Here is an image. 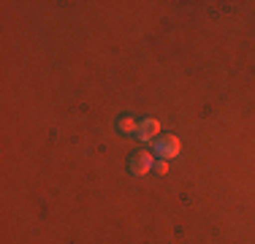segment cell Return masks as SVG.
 Here are the masks:
<instances>
[{"label": "cell", "mask_w": 255, "mask_h": 244, "mask_svg": "<svg viewBox=\"0 0 255 244\" xmlns=\"http://www.w3.org/2000/svg\"><path fill=\"white\" fill-rule=\"evenodd\" d=\"M182 152V141L177 136H157L155 138V157H160V160H171V157H177Z\"/></svg>", "instance_id": "obj_1"}, {"label": "cell", "mask_w": 255, "mask_h": 244, "mask_svg": "<svg viewBox=\"0 0 255 244\" xmlns=\"http://www.w3.org/2000/svg\"><path fill=\"white\" fill-rule=\"evenodd\" d=\"M136 136L141 138V141H155V138L160 136V122H157V120H144V122H138Z\"/></svg>", "instance_id": "obj_3"}, {"label": "cell", "mask_w": 255, "mask_h": 244, "mask_svg": "<svg viewBox=\"0 0 255 244\" xmlns=\"http://www.w3.org/2000/svg\"><path fill=\"white\" fill-rule=\"evenodd\" d=\"M155 171H157V174H168V160H160L155 166Z\"/></svg>", "instance_id": "obj_5"}, {"label": "cell", "mask_w": 255, "mask_h": 244, "mask_svg": "<svg viewBox=\"0 0 255 244\" xmlns=\"http://www.w3.org/2000/svg\"><path fill=\"white\" fill-rule=\"evenodd\" d=\"M120 130H123V133H136L138 130V122L133 117H123V120H120Z\"/></svg>", "instance_id": "obj_4"}, {"label": "cell", "mask_w": 255, "mask_h": 244, "mask_svg": "<svg viewBox=\"0 0 255 244\" xmlns=\"http://www.w3.org/2000/svg\"><path fill=\"white\" fill-rule=\"evenodd\" d=\"M155 166H157V163H155V152H149V149L133 152V157H130V171H133L136 176H147Z\"/></svg>", "instance_id": "obj_2"}]
</instances>
